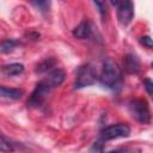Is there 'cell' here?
Returning a JSON list of instances; mask_svg holds the SVG:
<instances>
[{
	"mask_svg": "<svg viewBox=\"0 0 153 153\" xmlns=\"http://www.w3.org/2000/svg\"><path fill=\"white\" fill-rule=\"evenodd\" d=\"M24 96V90L22 88H14V87H7L0 85V98L10 99V100H18Z\"/></svg>",
	"mask_w": 153,
	"mask_h": 153,
	"instance_id": "10",
	"label": "cell"
},
{
	"mask_svg": "<svg viewBox=\"0 0 153 153\" xmlns=\"http://www.w3.org/2000/svg\"><path fill=\"white\" fill-rule=\"evenodd\" d=\"M19 45V41L17 39H5L0 43V53H4V54H8V53H12L17 47Z\"/></svg>",
	"mask_w": 153,
	"mask_h": 153,
	"instance_id": "13",
	"label": "cell"
},
{
	"mask_svg": "<svg viewBox=\"0 0 153 153\" xmlns=\"http://www.w3.org/2000/svg\"><path fill=\"white\" fill-rule=\"evenodd\" d=\"M128 110L135 121L142 124H148L151 122V110L148 102L145 98L131 99L128 104Z\"/></svg>",
	"mask_w": 153,
	"mask_h": 153,
	"instance_id": "3",
	"label": "cell"
},
{
	"mask_svg": "<svg viewBox=\"0 0 153 153\" xmlns=\"http://www.w3.org/2000/svg\"><path fill=\"white\" fill-rule=\"evenodd\" d=\"M143 86H145L147 93L149 96H152V93H153V82H152V80L149 78H145L143 79Z\"/></svg>",
	"mask_w": 153,
	"mask_h": 153,
	"instance_id": "16",
	"label": "cell"
},
{
	"mask_svg": "<svg viewBox=\"0 0 153 153\" xmlns=\"http://www.w3.org/2000/svg\"><path fill=\"white\" fill-rule=\"evenodd\" d=\"M65 78H66V73H65V71L62 68H54L48 73V75L44 78V80L53 88H55V87L60 86L65 81Z\"/></svg>",
	"mask_w": 153,
	"mask_h": 153,
	"instance_id": "9",
	"label": "cell"
},
{
	"mask_svg": "<svg viewBox=\"0 0 153 153\" xmlns=\"http://www.w3.org/2000/svg\"><path fill=\"white\" fill-rule=\"evenodd\" d=\"M98 79L103 86L117 91L122 85V69L116 61H114L111 57H108L103 61Z\"/></svg>",
	"mask_w": 153,
	"mask_h": 153,
	"instance_id": "1",
	"label": "cell"
},
{
	"mask_svg": "<svg viewBox=\"0 0 153 153\" xmlns=\"http://www.w3.org/2000/svg\"><path fill=\"white\" fill-rule=\"evenodd\" d=\"M109 153H133V152L128 151V149H116V151H112V152H109Z\"/></svg>",
	"mask_w": 153,
	"mask_h": 153,
	"instance_id": "19",
	"label": "cell"
},
{
	"mask_svg": "<svg viewBox=\"0 0 153 153\" xmlns=\"http://www.w3.org/2000/svg\"><path fill=\"white\" fill-rule=\"evenodd\" d=\"M1 72H2L6 76L19 75V74H22V73L24 72V65H23V63H18V62L4 65V66L1 67Z\"/></svg>",
	"mask_w": 153,
	"mask_h": 153,
	"instance_id": "11",
	"label": "cell"
},
{
	"mask_svg": "<svg viewBox=\"0 0 153 153\" xmlns=\"http://www.w3.org/2000/svg\"><path fill=\"white\" fill-rule=\"evenodd\" d=\"M53 90L54 88L44 79H42L41 81H38L36 84V86L27 100V106L29 108H41L45 103L48 96L50 94V92Z\"/></svg>",
	"mask_w": 153,
	"mask_h": 153,
	"instance_id": "4",
	"label": "cell"
},
{
	"mask_svg": "<svg viewBox=\"0 0 153 153\" xmlns=\"http://www.w3.org/2000/svg\"><path fill=\"white\" fill-rule=\"evenodd\" d=\"M141 63L136 55L134 54H127L123 59V69L128 74H137L140 72Z\"/></svg>",
	"mask_w": 153,
	"mask_h": 153,
	"instance_id": "8",
	"label": "cell"
},
{
	"mask_svg": "<svg viewBox=\"0 0 153 153\" xmlns=\"http://www.w3.org/2000/svg\"><path fill=\"white\" fill-rule=\"evenodd\" d=\"M73 36L79 39H90L94 33V26L88 19H84L81 23H79L78 26H75L72 31Z\"/></svg>",
	"mask_w": 153,
	"mask_h": 153,
	"instance_id": "7",
	"label": "cell"
},
{
	"mask_svg": "<svg viewBox=\"0 0 153 153\" xmlns=\"http://www.w3.org/2000/svg\"><path fill=\"white\" fill-rule=\"evenodd\" d=\"M130 134V127L127 123H116L108 126L100 130V139L103 141H110L120 137H127Z\"/></svg>",
	"mask_w": 153,
	"mask_h": 153,
	"instance_id": "5",
	"label": "cell"
},
{
	"mask_svg": "<svg viewBox=\"0 0 153 153\" xmlns=\"http://www.w3.org/2000/svg\"><path fill=\"white\" fill-rule=\"evenodd\" d=\"M140 43L143 47H146L148 49H152V38H151V36H143V37H141L140 38Z\"/></svg>",
	"mask_w": 153,
	"mask_h": 153,
	"instance_id": "17",
	"label": "cell"
},
{
	"mask_svg": "<svg viewBox=\"0 0 153 153\" xmlns=\"http://www.w3.org/2000/svg\"><path fill=\"white\" fill-rule=\"evenodd\" d=\"M33 6H36L41 12H47L49 11V7H50V2L49 1H33L32 2Z\"/></svg>",
	"mask_w": 153,
	"mask_h": 153,
	"instance_id": "15",
	"label": "cell"
},
{
	"mask_svg": "<svg viewBox=\"0 0 153 153\" xmlns=\"http://www.w3.org/2000/svg\"><path fill=\"white\" fill-rule=\"evenodd\" d=\"M98 79L97 69L91 63H84L78 67L75 71V79H74V88H84L96 84Z\"/></svg>",
	"mask_w": 153,
	"mask_h": 153,
	"instance_id": "2",
	"label": "cell"
},
{
	"mask_svg": "<svg viewBox=\"0 0 153 153\" xmlns=\"http://www.w3.org/2000/svg\"><path fill=\"white\" fill-rule=\"evenodd\" d=\"M57 63L56 59L54 57H48L45 60H43L41 63L37 65L36 67V73H45V72H50L51 69H54L53 67H55Z\"/></svg>",
	"mask_w": 153,
	"mask_h": 153,
	"instance_id": "12",
	"label": "cell"
},
{
	"mask_svg": "<svg viewBox=\"0 0 153 153\" xmlns=\"http://www.w3.org/2000/svg\"><path fill=\"white\" fill-rule=\"evenodd\" d=\"M117 7V19L121 25L127 26L131 23L134 18V5L131 1L112 2Z\"/></svg>",
	"mask_w": 153,
	"mask_h": 153,
	"instance_id": "6",
	"label": "cell"
},
{
	"mask_svg": "<svg viewBox=\"0 0 153 153\" xmlns=\"http://www.w3.org/2000/svg\"><path fill=\"white\" fill-rule=\"evenodd\" d=\"M13 145L6 140L2 135H0V152L1 153H12L13 152Z\"/></svg>",
	"mask_w": 153,
	"mask_h": 153,
	"instance_id": "14",
	"label": "cell"
},
{
	"mask_svg": "<svg viewBox=\"0 0 153 153\" xmlns=\"http://www.w3.org/2000/svg\"><path fill=\"white\" fill-rule=\"evenodd\" d=\"M94 5H97L99 7V13H100L102 17H104V14L106 13V5H105V2H98V1H96Z\"/></svg>",
	"mask_w": 153,
	"mask_h": 153,
	"instance_id": "18",
	"label": "cell"
}]
</instances>
